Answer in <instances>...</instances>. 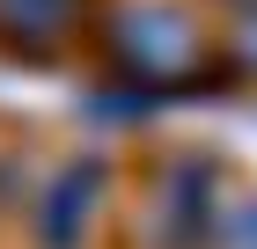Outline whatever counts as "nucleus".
I'll return each mask as SVG.
<instances>
[{"mask_svg": "<svg viewBox=\"0 0 257 249\" xmlns=\"http://www.w3.org/2000/svg\"><path fill=\"white\" fill-rule=\"evenodd\" d=\"M103 44H110V59H118L125 74L140 81V88H177V81H191L198 66V22L184 15V8H169V0H118L110 8V22H103Z\"/></svg>", "mask_w": 257, "mask_h": 249, "instance_id": "f257e3e1", "label": "nucleus"}, {"mask_svg": "<svg viewBox=\"0 0 257 249\" xmlns=\"http://www.w3.org/2000/svg\"><path fill=\"white\" fill-rule=\"evenodd\" d=\"M103 191H110V161H96V154H74L66 169H52L37 198V249H81Z\"/></svg>", "mask_w": 257, "mask_h": 249, "instance_id": "f03ea898", "label": "nucleus"}, {"mask_svg": "<svg viewBox=\"0 0 257 249\" xmlns=\"http://www.w3.org/2000/svg\"><path fill=\"white\" fill-rule=\"evenodd\" d=\"M81 22V0H0V44L8 52H59Z\"/></svg>", "mask_w": 257, "mask_h": 249, "instance_id": "7ed1b4c3", "label": "nucleus"}, {"mask_svg": "<svg viewBox=\"0 0 257 249\" xmlns=\"http://www.w3.org/2000/svg\"><path fill=\"white\" fill-rule=\"evenodd\" d=\"M213 242H220V249H257V191L242 198V205L213 212Z\"/></svg>", "mask_w": 257, "mask_h": 249, "instance_id": "20e7f679", "label": "nucleus"}, {"mask_svg": "<svg viewBox=\"0 0 257 249\" xmlns=\"http://www.w3.org/2000/svg\"><path fill=\"white\" fill-rule=\"evenodd\" d=\"M235 59H242V66H257V15L242 22V44H235Z\"/></svg>", "mask_w": 257, "mask_h": 249, "instance_id": "39448f33", "label": "nucleus"}, {"mask_svg": "<svg viewBox=\"0 0 257 249\" xmlns=\"http://www.w3.org/2000/svg\"><path fill=\"white\" fill-rule=\"evenodd\" d=\"M228 8H235V15H242V22H250V15H257V0H228Z\"/></svg>", "mask_w": 257, "mask_h": 249, "instance_id": "423d86ee", "label": "nucleus"}]
</instances>
